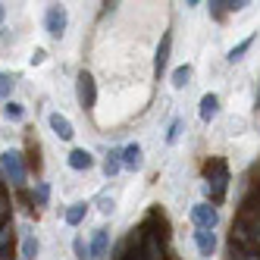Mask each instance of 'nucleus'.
Segmentation results:
<instances>
[{"mask_svg":"<svg viewBox=\"0 0 260 260\" xmlns=\"http://www.w3.org/2000/svg\"><path fill=\"white\" fill-rule=\"evenodd\" d=\"M0 163H4V173L10 176L13 185H22L25 182V163H22L19 151H4V154H0Z\"/></svg>","mask_w":260,"mask_h":260,"instance_id":"1","label":"nucleus"},{"mask_svg":"<svg viewBox=\"0 0 260 260\" xmlns=\"http://www.w3.org/2000/svg\"><path fill=\"white\" fill-rule=\"evenodd\" d=\"M76 94H79V104L82 110H91L98 101V85L94 79H91V72H79V79H76Z\"/></svg>","mask_w":260,"mask_h":260,"instance_id":"2","label":"nucleus"},{"mask_svg":"<svg viewBox=\"0 0 260 260\" xmlns=\"http://www.w3.org/2000/svg\"><path fill=\"white\" fill-rule=\"evenodd\" d=\"M44 28H47L50 38H63V35H66V10L63 7H47Z\"/></svg>","mask_w":260,"mask_h":260,"instance_id":"3","label":"nucleus"},{"mask_svg":"<svg viewBox=\"0 0 260 260\" xmlns=\"http://www.w3.org/2000/svg\"><path fill=\"white\" fill-rule=\"evenodd\" d=\"M191 219L198 222V229H210L213 232V226H216V207H210V204H194L191 207Z\"/></svg>","mask_w":260,"mask_h":260,"instance_id":"4","label":"nucleus"},{"mask_svg":"<svg viewBox=\"0 0 260 260\" xmlns=\"http://www.w3.org/2000/svg\"><path fill=\"white\" fill-rule=\"evenodd\" d=\"M194 241H198L201 257H210V254L216 251V235H213L210 229H198V232H194Z\"/></svg>","mask_w":260,"mask_h":260,"instance_id":"5","label":"nucleus"},{"mask_svg":"<svg viewBox=\"0 0 260 260\" xmlns=\"http://www.w3.org/2000/svg\"><path fill=\"white\" fill-rule=\"evenodd\" d=\"M107 248H110V232L107 229H98L94 232V241H91V260H104L107 257Z\"/></svg>","mask_w":260,"mask_h":260,"instance_id":"6","label":"nucleus"},{"mask_svg":"<svg viewBox=\"0 0 260 260\" xmlns=\"http://www.w3.org/2000/svg\"><path fill=\"white\" fill-rule=\"evenodd\" d=\"M50 128H53V132H57L63 141H69L72 135H76V128H72V122H69L63 113H50Z\"/></svg>","mask_w":260,"mask_h":260,"instance_id":"7","label":"nucleus"},{"mask_svg":"<svg viewBox=\"0 0 260 260\" xmlns=\"http://www.w3.org/2000/svg\"><path fill=\"white\" fill-rule=\"evenodd\" d=\"M219 116V98L216 94H204L201 98V119L204 122H213Z\"/></svg>","mask_w":260,"mask_h":260,"instance_id":"8","label":"nucleus"},{"mask_svg":"<svg viewBox=\"0 0 260 260\" xmlns=\"http://www.w3.org/2000/svg\"><path fill=\"white\" fill-rule=\"evenodd\" d=\"M170 47H173V35L166 31V35H163V41H160V47H157V57H154L157 72H163V69H166V63H170Z\"/></svg>","mask_w":260,"mask_h":260,"instance_id":"9","label":"nucleus"},{"mask_svg":"<svg viewBox=\"0 0 260 260\" xmlns=\"http://www.w3.org/2000/svg\"><path fill=\"white\" fill-rule=\"evenodd\" d=\"M122 166H128V170H138L141 166V144H125L122 147Z\"/></svg>","mask_w":260,"mask_h":260,"instance_id":"10","label":"nucleus"},{"mask_svg":"<svg viewBox=\"0 0 260 260\" xmlns=\"http://www.w3.org/2000/svg\"><path fill=\"white\" fill-rule=\"evenodd\" d=\"M91 163H94V157H91L88 151H82V147H76V151L69 154V166H72V170H91Z\"/></svg>","mask_w":260,"mask_h":260,"instance_id":"11","label":"nucleus"},{"mask_svg":"<svg viewBox=\"0 0 260 260\" xmlns=\"http://www.w3.org/2000/svg\"><path fill=\"white\" fill-rule=\"evenodd\" d=\"M119 166H122V151H110V157L104 160V176L113 179L119 173Z\"/></svg>","mask_w":260,"mask_h":260,"instance_id":"12","label":"nucleus"},{"mask_svg":"<svg viewBox=\"0 0 260 260\" xmlns=\"http://www.w3.org/2000/svg\"><path fill=\"white\" fill-rule=\"evenodd\" d=\"M35 257H38V238L28 232L22 238V260H35Z\"/></svg>","mask_w":260,"mask_h":260,"instance_id":"13","label":"nucleus"},{"mask_svg":"<svg viewBox=\"0 0 260 260\" xmlns=\"http://www.w3.org/2000/svg\"><path fill=\"white\" fill-rule=\"evenodd\" d=\"M85 210H88V204H72V207L66 210V222L69 226H79V222L85 219Z\"/></svg>","mask_w":260,"mask_h":260,"instance_id":"14","label":"nucleus"},{"mask_svg":"<svg viewBox=\"0 0 260 260\" xmlns=\"http://www.w3.org/2000/svg\"><path fill=\"white\" fill-rule=\"evenodd\" d=\"M188 79H191V66L185 63V66H179L173 72V88H185V85H188Z\"/></svg>","mask_w":260,"mask_h":260,"instance_id":"15","label":"nucleus"},{"mask_svg":"<svg viewBox=\"0 0 260 260\" xmlns=\"http://www.w3.org/2000/svg\"><path fill=\"white\" fill-rule=\"evenodd\" d=\"M4 116H7V119H13V122H19V119L25 116V110H22V104L7 101V104H4Z\"/></svg>","mask_w":260,"mask_h":260,"instance_id":"16","label":"nucleus"},{"mask_svg":"<svg viewBox=\"0 0 260 260\" xmlns=\"http://www.w3.org/2000/svg\"><path fill=\"white\" fill-rule=\"evenodd\" d=\"M251 44H254V38H245L238 47H232V50H229V60H232V63H235V60H241V53H248V47H251Z\"/></svg>","mask_w":260,"mask_h":260,"instance_id":"17","label":"nucleus"},{"mask_svg":"<svg viewBox=\"0 0 260 260\" xmlns=\"http://www.w3.org/2000/svg\"><path fill=\"white\" fill-rule=\"evenodd\" d=\"M182 125H185L182 119H176V122L170 125V132H166V141H170V144H176V141H179V132H182Z\"/></svg>","mask_w":260,"mask_h":260,"instance_id":"18","label":"nucleus"},{"mask_svg":"<svg viewBox=\"0 0 260 260\" xmlns=\"http://www.w3.org/2000/svg\"><path fill=\"white\" fill-rule=\"evenodd\" d=\"M10 91H13V79L10 76H0V101H4Z\"/></svg>","mask_w":260,"mask_h":260,"instance_id":"19","label":"nucleus"},{"mask_svg":"<svg viewBox=\"0 0 260 260\" xmlns=\"http://www.w3.org/2000/svg\"><path fill=\"white\" fill-rule=\"evenodd\" d=\"M47 194H50V188H47V185L41 182L38 188H35V198H38V204H47Z\"/></svg>","mask_w":260,"mask_h":260,"instance_id":"20","label":"nucleus"},{"mask_svg":"<svg viewBox=\"0 0 260 260\" xmlns=\"http://www.w3.org/2000/svg\"><path fill=\"white\" fill-rule=\"evenodd\" d=\"M101 210H104V213L113 210V198H101Z\"/></svg>","mask_w":260,"mask_h":260,"instance_id":"21","label":"nucleus"},{"mask_svg":"<svg viewBox=\"0 0 260 260\" xmlns=\"http://www.w3.org/2000/svg\"><path fill=\"white\" fill-rule=\"evenodd\" d=\"M4 216H7V198L0 194V222H4Z\"/></svg>","mask_w":260,"mask_h":260,"instance_id":"22","label":"nucleus"},{"mask_svg":"<svg viewBox=\"0 0 260 260\" xmlns=\"http://www.w3.org/2000/svg\"><path fill=\"white\" fill-rule=\"evenodd\" d=\"M257 107H260V88H257Z\"/></svg>","mask_w":260,"mask_h":260,"instance_id":"23","label":"nucleus"},{"mask_svg":"<svg viewBox=\"0 0 260 260\" xmlns=\"http://www.w3.org/2000/svg\"><path fill=\"white\" fill-rule=\"evenodd\" d=\"M0 19H4V4H0Z\"/></svg>","mask_w":260,"mask_h":260,"instance_id":"24","label":"nucleus"},{"mask_svg":"<svg viewBox=\"0 0 260 260\" xmlns=\"http://www.w3.org/2000/svg\"><path fill=\"white\" fill-rule=\"evenodd\" d=\"M0 260H10V257H7V254H0Z\"/></svg>","mask_w":260,"mask_h":260,"instance_id":"25","label":"nucleus"}]
</instances>
